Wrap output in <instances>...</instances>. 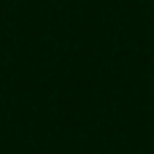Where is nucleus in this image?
<instances>
[]
</instances>
